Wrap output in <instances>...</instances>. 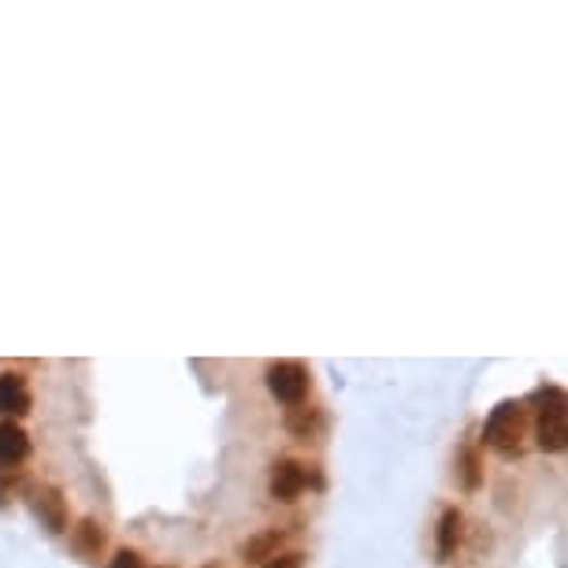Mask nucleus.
Segmentation results:
<instances>
[{
	"instance_id": "423d86ee",
	"label": "nucleus",
	"mask_w": 568,
	"mask_h": 568,
	"mask_svg": "<svg viewBox=\"0 0 568 568\" xmlns=\"http://www.w3.org/2000/svg\"><path fill=\"white\" fill-rule=\"evenodd\" d=\"M71 554L83 565H101L108 557V531L97 517H83L71 524Z\"/></svg>"
},
{
	"instance_id": "4468645a",
	"label": "nucleus",
	"mask_w": 568,
	"mask_h": 568,
	"mask_svg": "<svg viewBox=\"0 0 568 568\" xmlns=\"http://www.w3.org/2000/svg\"><path fill=\"white\" fill-rule=\"evenodd\" d=\"M108 568H146V557H141L134 546H123V550H115V554L108 557Z\"/></svg>"
},
{
	"instance_id": "7ed1b4c3",
	"label": "nucleus",
	"mask_w": 568,
	"mask_h": 568,
	"mask_svg": "<svg viewBox=\"0 0 568 568\" xmlns=\"http://www.w3.org/2000/svg\"><path fill=\"white\" fill-rule=\"evenodd\" d=\"M264 383L268 391H272V398L279 405H286V409H294V405H305L309 402V391H312V372L305 360H272L264 372Z\"/></svg>"
},
{
	"instance_id": "2eb2a0df",
	"label": "nucleus",
	"mask_w": 568,
	"mask_h": 568,
	"mask_svg": "<svg viewBox=\"0 0 568 568\" xmlns=\"http://www.w3.org/2000/svg\"><path fill=\"white\" fill-rule=\"evenodd\" d=\"M260 568H305V554L301 550H283V554H275L272 561H264Z\"/></svg>"
},
{
	"instance_id": "9b49d317",
	"label": "nucleus",
	"mask_w": 568,
	"mask_h": 568,
	"mask_svg": "<svg viewBox=\"0 0 568 568\" xmlns=\"http://www.w3.org/2000/svg\"><path fill=\"white\" fill-rule=\"evenodd\" d=\"M283 428L291 431L294 439L312 442L328 431V412H323L320 405H294V409H286Z\"/></svg>"
},
{
	"instance_id": "0eeeda50",
	"label": "nucleus",
	"mask_w": 568,
	"mask_h": 568,
	"mask_svg": "<svg viewBox=\"0 0 568 568\" xmlns=\"http://www.w3.org/2000/svg\"><path fill=\"white\" fill-rule=\"evenodd\" d=\"M34 409V394L30 383H26L23 372H0V417L20 423L23 417H30Z\"/></svg>"
},
{
	"instance_id": "f257e3e1",
	"label": "nucleus",
	"mask_w": 568,
	"mask_h": 568,
	"mask_svg": "<svg viewBox=\"0 0 568 568\" xmlns=\"http://www.w3.org/2000/svg\"><path fill=\"white\" fill-rule=\"evenodd\" d=\"M531 417V431H535V446L543 454H565L568 449V398L557 383H543L539 391H531L524 402Z\"/></svg>"
},
{
	"instance_id": "6e6552de",
	"label": "nucleus",
	"mask_w": 568,
	"mask_h": 568,
	"mask_svg": "<svg viewBox=\"0 0 568 568\" xmlns=\"http://www.w3.org/2000/svg\"><path fill=\"white\" fill-rule=\"evenodd\" d=\"M294 535H297L294 524L291 528H264V531H257V535H249L238 554L246 565H264V561H272L275 554H283Z\"/></svg>"
},
{
	"instance_id": "39448f33",
	"label": "nucleus",
	"mask_w": 568,
	"mask_h": 568,
	"mask_svg": "<svg viewBox=\"0 0 568 568\" xmlns=\"http://www.w3.org/2000/svg\"><path fill=\"white\" fill-rule=\"evenodd\" d=\"M309 483H312L309 465L294 461V457H279V461L268 468V494L283 505H294L305 491H309Z\"/></svg>"
},
{
	"instance_id": "f03ea898",
	"label": "nucleus",
	"mask_w": 568,
	"mask_h": 568,
	"mask_svg": "<svg viewBox=\"0 0 568 568\" xmlns=\"http://www.w3.org/2000/svg\"><path fill=\"white\" fill-rule=\"evenodd\" d=\"M531 431V412L520 398H505L486 412L483 420V446H491L502 457H520Z\"/></svg>"
},
{
	"instance_id": "ddd939ff",
	"label": "nucleus",
	"mask_w": 568,
	"mask_h": 568,
	"mask_svg": "<svg viewBox=\"0 0 568 568\" xmlns=\"http://www.w3.org/2000/svg\"><path fill=\"white\" fill-rule=\"evenodd\" d=\"M30 480L23 476V468H15V472H0V513H8L15 505V498H23Z\"/></svg>"
},
{
	"instance_id": "f8f14e48",
	"label": "nucleus",
	"mask_w": 568,
	"mask_h": 568,
	"mask_svg": "<svg viewBox=\"0 0 568 568\" xmlns=\"http://www.w3.org/2000/svg\"><path fill=\"white\" fill-rule=\"evenodd\" d=\"M454 468H457L454 480L461 483V491L476 494L483 486V454H480V446H476V442H465V446L457 449Z\"/></svg>"
},
{
	"instance_id": "1a4fd4ad",
	"label": "nucleus",
	"mask_w": 568,
	"mask_h": 568,
	"mask_svg": "<svg viewBox=\"0 0 568 568\" xmlns=\"http://www.w3.org/2000/svg\"><path fill=\"white\" fill-rule=\"evenodd\" d=\"M461 543H465V513L457 505H446L439 513V528H435V561H454Z\"/></svg>"
},
{
	"instance_id": "9d476101",
	"label": "nucleus",
	"mask_w": 568,
	"mask_h": 568,
	"mask_svg": "<svg viewBox=\"0 0 568 568\" xmlns=\"http://www.w3.org/2000/svg\"><path fill=\"white\" fill-rule=\"evenodd\" d=\"M30 457V435H26L23 423L0 420V472H15Z\"/></svg>"
},
{
	"instance_id": "20e7f679",
	"label": "nucleus",
	"mask_w": 568,
	"mask_h": 568,
	"mask_svg": "<svg viewBox=\"0 0 568 568\" xmlns=\"http://www.w3.org/2000/svg\"><path fill=\"white\" fill-rule=\"evenodd\" d=\"M26 505H30L34 520L49 531V535H63L71 528V509H67V498L57 483H30L26 486Z\"/></svg>"
}]
</instances>
